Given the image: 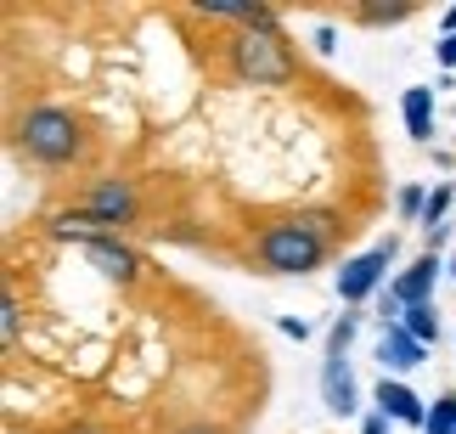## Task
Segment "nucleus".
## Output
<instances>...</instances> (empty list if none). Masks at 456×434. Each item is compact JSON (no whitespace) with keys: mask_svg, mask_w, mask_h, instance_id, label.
Wrapping results in <instances>:
<instances>
[{"mask_svg":"<svg viewBox=\"0 0 456 434\" xmlns=\"http://www.w3.org/2000/svg\"><path fill=\"white\" fill-rule=\"evenodd\" d=\"M181 434H220V429H215V423H186Z\"/></svg>","mask_w":456,"mask_h":434,"instance_id":"25","label":"nucleus"},{"mask_svg":"<svg viewBox=\"0 0 456 434\" xmlns=\"http://www.w3.org/2000/svg\"><path fill=\"white\" fill-rule=\"evenodd\" d=\"M400 327H406L417 344H440V310L434 305H411L406 316H400Z\"/></svg>","mask_w":456,"mask_h":434,"instance_id":"13","label":"nucleus"},{"mask_svg":"<svg viewBox=\"0 0 456 434\" xmlns=\"http://www.w3.org/2000/svg\"><path fill=\"white\" fill-rule=\"evenodd\" d=\"M400 113H406V135H411V142H428V135H434V91H428V85H411V91L400 96Z\"/></svg>","mask_w":456,"mask_h":434,"instance_id":"12","label":"nucleus"},{"mask_svg":"<svg viewBox=\"0 0 456 434\" xmlns=\"http://www.w3.org/2000/svg\"><path fill=\"white\" fill-rule=\"evenodd\" d=\"M440 271H445V266H440V254L428 249V254H417L411 266L395 276V288H389V293H395V299L406 305V310H411V305H434V283H440Z\"/></svg>","mask_w":456,"mask_h":434,"instance_id":"6","label":"nucleus"},{"mask_svg":"<svg viewBox=\"0 0 456 434\" xmlns=\"http://www.w3.org/2000/svg\"><path fill=\"white\" fill-rule=\"evenodd\" d=\"M57 434H118V429H108V423H62Z\"/></svg>","mask_w":456,"mask_h":434,"instance_id":"21","label":"nucleus"},{"mask_svg":"<svg viewBox=\"0 0 456 434\" xmlns=\"http://www.w3.org/2000/svg\"><path fill=\"white\" fill-rule=\"evenodd\" d=\"M332 254V215H288L259 225L254 237V266L265 276H310Z\"/></svg>","mask_w":456,"mask_h":434,"instance_id":"2","label":"nucleus"},{"mask_svg":"<svg viewBox=\"0 0 456 434\" xmlns=\"http://www.w3.org/2000/svg\"><path fill=\"white\" fill-rule=\"evenodd\" d=\"M445 34H456V6H451V12H445Z\"/></svg>","mask_w":456,"mask_h":434,"instance_id":"26","label":"nucleus"},{"mask_svg":"<svg viewBox=\"0 0 456 434\" xmlns=\"http://www.w3.org/2000/svg\"><path fill=\"white\" fill-rule=\"evenodd\" d=\"M434 51H440V62H445V68H456V34H445V40L434 45Z\"/></svg>","mask_w":456,"mask_h":434,"instance_id":"22","label":"nucleus"},{"mask_svg":"<svg viewBox=\"0 0 456 434\" xmlns=\"http://www.w3.org/2000/svg\"><path fill=\"white\" fill-rule=\"evenodd\" d=\"M423 356H428V344H417L406 327H383V339H378V361H383V378L389 373H411V367H423Z\"/></svg>","mask_w":456,"mask_h":434,"instance_id":"10","label":"nucleus"},{"mask_svg":"<svg viewBox=\"0 0 456 434\" xmlns=\"http://www.w3.org/2000/svg\"><path fill=\"white\" fill-rule=\"evenodd\" d=\"M225 68L242 79V85H288L299 74V62H293V51L282 40V23H248L237 29L232 40H225Z\"/></svg>","mask_w":456,"mask_h":434,"instance_id":"3","label":"nucleus"},{"mask_svg":"<svg viewBox=\"0 0 456 434\" xmlns=\"http://www.w3.org/2000/svg\"><path fill=\"white\" fill-rule=\"evenodd\" d=\"M79 209L91 220H102L108 232H125V225H135V215H142V198H135V181H125V176H96L85 186Z\"/></svg>","mask_w":456,"mask_h":434,"instance_id":"4","label":"nucleus"},{"mask_svg":"<svg viewBox=\"0 0 456 434\" xmlns=\"http://www.w3.org/2000/svg\"><path fill=\"white\" fill-rule=\"evenodd\" d=\"M355 333H361V316H355V310L332 322V333H327V361H344L349 344H355Z\"/></svg>","mask_w":456,"mask_h":434,"instance_id":"14","label":"nucleus"},{"mask_svg":"<svg viewBox=\"0 0 456 434\" xmlns=\"http://www.w3.org/2000/svg\"><path fill=\"white\" fill-rule=\"evenodd\" d=\"M423 203H428V192H423V186H400L395 209H400V220H423Z\"/></svg>","mask_w":456,"mask_h":434,"instance_id":"18","label":"nucleus"},{"mask_svg":"<svg viewBox=\"0 0 456 434\" xmlns=\"http://www.w3.org/2000/svg\"><path fill=\"white\" fill-rule=\"evenodd\" d=\"M389 259H395V237H389V242H372V249L355 254V259H344V271H338V299H344V305L372 299V293L383 288V271H389Z\"/></svg>","mask_w":456,"mask_h":434,"instance_id":"5","label":"nucleus"},{"mask_svg":"<svg viewBox=\"0 0 456 434\" xmlns=\"http://www.w3.org/2000/svg\"><path fill=\"white\" fill-rule=\"evenodd\" d=\"M355 17H361V23H406L411 6H361Z\"/></svg>","mask_w":456,"mask_h":434,"instance_id":"19","label":"nucleus"},{"mask_svg":"<svg viewBox=\"0 0 456 434\" xmlns=\"http://www.w3.org/2000/svg\"><path fill=\"white\" fill-rule=\"evenodd\" d=\"M332 45H338V34H332V29H315V51H322V57H327Z\"/></svg>","mask_w":456,"mask_h":434,"instance_id":"24","label":"nucleus"},{"mask_svg":"<svg viewBox=\"0 0 456 434\" xmlns=\"http://www.w3.org/2000/svg\"><path fill=\"white\" fill-rule=\"evenodd\" d=\"M12 147L40 169H74V164H85V152H91V135H85V119L74 108H62V102H34V108L17 113Z\"/></svg>","mask_w":456,"mask_h":434,"instance_id":"1","label":"nucleus"},{"mask_svg":"<svg viewBox=\"0 0 456 434\" xmlns=\"http://www.w3.org/2000/svg\"><path fill=\"white\" fill-rule=\"evenodd\" d=\"M0 316H6V322H0V339L17 344V339H23V299H17V293H6V310H0Z\"/></svg>","mask_w":456,"mask_h":434,"instance_id":"17","label":"nucleus"},{"mask_svg":"<svg viewBox=\"0 0 456 434\" xmlns=\"http://www.w3.org/2000/svg\"><path fill=\"white\" fill-rule=\"evenodd\" d=\"M45 232L57 237V242H79V249H91V242H108V237H118V232H108L102 220H91L85 209H57Z\"/></svg>","mask_w":456,"mask_h":434,"instance_id":"11","label":"nucleus"},{"mask_svg":"<svg viewBox=\"0 0 456 434\" xmlns=\"http://www.w3.org/2000/svg\"><path fill=\"white\" fill-rule=\"evenodd\" d=\"M372 401H378V412H383L389 423H406V429H423V423H428V401H423L411 384H400V378H383Z\"/></svg>","mask_w":456,"mask_h":434,"instance_id":"7","label":"nucleus"},{"mask_svg":"<svg viewBox=\"0 0 456 434\" xmlns=\"http://www.w3.org/2000/svg\"><path fill=\"white\" fill-rule=\"evenodd\" d=\"M361 434H389V418H383V412H372V418L361 423Z\"/></svg>","mask_w":456,"mask_h":434,"instance_id":"23","label":"nucleus"},{"mask_svg":"<svg viewBox=\"0 0 456 434\" xmlns=\"http://www.w3.org/2000/svg\"><path fill=\"white\" fill-rule=\"evenodd\" d=\"M276 327H282L288 339H299V344L310 339V322H305V316H282V322H276Z\"/></svg>","mask_w":456,"mask_h":434,"instance_id":"20","label":"nucleus"},{"mask_svg":"<svg viewBox=\"0 0 456 434\" xmlns=\"http://www.w3.org/2000/svg\"><path fill=\"white\" fill-rule=\"evenodd\" d=\"M322 401H327V412H338V418H355L361 412V389H355V373H349V356L322 367Z\"/></svg>","mask_w":456,"mask_h":434,"instance_id":"9","label":"nucleus"},{"mask_svg":"<svg viewBox=\"0 0 456 434\" xmlns=\"http://www.w3.org/2000/svg\"><path fill=\"white\" fill-rule=\"evenodd\" d=\"M85 259H91V266L102 271V276H113V283H142V254L135 249H125V242L118 237H108V242H91V249H79Z\"/></svg>","mask_w":456,"mask_h":434,"instance_id":"8","label":"nucleus"},{"mask_svg":"<svg viewBox=\"0 0 456 434\" xmlns=\"http://www.w3.org/2000/svg\"><path fill=\"white\" fill-rule=\"evenodd\" d=\"M423 434H456V395H440V401L428 406V423Z\"/></svg>","mask_w":456,"mask_h":434,"instance_id":"16","label":"nucleus"},{"mask_svg":"<svg viewBox=\"0 0 456 434\" xmlns=\"http://www.w3.org/2000/svg\"><path fill=\"white\" fill-rule=\"evenodd\" d=\"M451 276H456V254H451Z\"/></svg>","mask_w":456,"mask_h":434,"instance_id":"27","label":"nucleus"},{"mask_svg":"<svg viewBox=\"0 0 456 434\" xmlns=\"http://www.w3.org/2000/svg\"><path fill=\"white\" fill-rule=\"evenodd\" d=\"M451 198H456V186H451V181H440V186L428 192V203H423V232H440V225H445Z\"/></svg>","mask_w":456,"mask_h":434,"instance_id":"15","label":"nucleus"}]
</instances>
